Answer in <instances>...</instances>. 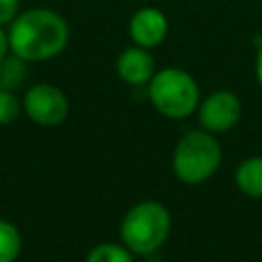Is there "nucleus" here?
<instances>
[{"instance_id": "f8f14e48", "label": "nucleus", "mask_w": 262, "mask_h": 262, "mask_svg": "<svg viewBox=\"0 0 262 262\" xmlns=\"http://www.w3.org/2000/svg\"><path fill=\"white\" fill-rule=\"evenodd\" d=\"M133 256L135 254L123 244L102 242L86 254V262H135Z\"/></svg>"}, {"instance_id": "ddd939ff", "label": "nucleus", "mask_w": 262, "mask_h": 262, "mask_svg": "<svg viewBox=\"0 0 262 262\" xmlns=\"http://www.w3.org/2000/svg\"><path fill=\"white\" fill-rule=\"evenodd\" d=\"M20 113H23V100L16 96V92L0 90V127L14 123Z\"/></svg>"}, {"instance_id": "2eb2a0df", "label": "nucleus", "mask_w": 262, "mask_h": 262, "mask_svg": "<svg viewBox=\"0 0 262 262\" xmlns=\"http://www.w3.org/2000/svg\"><path fill=\"white\" fill-rule=\"evenodd\" d=\"M10 53V45H8V31L4 27H0V61Z\"/></svg>"}, {"instance_id": "423d86ee", "label": "nucleus", "mask_w": 262, "mask_h": 262, "mask_svg": "<svg viewBox=\"0 0 262 262\" xmlns=\"http://www.w3.org/2000/svg\"><path fill=\"white\" fill-rule=\"evenodd\" d=\"M196 119L201 129L217 135L233 129L242 119V100L231 90H215L199 102Z\"/></svg>"}, {"instance_id": "0eeeda50", "label": "nucleus", "mask_w": 262, "mask_h": 262, "mask_svg": "<svg viewBox=\"0 0 262 262\" xmlns=\"http://www.w3.org/2000/svg\"><path fill=\"white\" fill-rule=\"evenodd\" d=\"M129 35L133 43L143 49L158 47L168 35V18L162 10L154 6H143L135 10L129 20Z\"/></svg>"}, {"instance_id": "6e6552de", "label": "nucleus", "mask_w": 262, "mask_h": 262, "mask_svg": "<svg viewBox=\"0 0 262 262\" xmlns=\"http://www.w3.org/2000/svg\"><path fill=\"white\" fill-rule=\"evenodd\" d=\"M115 70L125 84L135 86V88L147 86L149 80L154 78V74L158 72L149 49H143L139 45L123 49L115 61Z\"/></svg>"}, {"instance_id": "f03ea898", "label": "nucleus", "mask_w": 262, "mask_h": 262, "mask_svg": "<svg viewBox=\"0 0 262 262\" xmlns=\"http://www.w3.org/2000/svg\"><path fill=\"white\" fill-rule=\"evenodd\" d=\"M172 229L170 211L158 201L135 203L121 221V239L135 256L156 254L168 239Z\"/></svg>"}, {"instance_id": "9b49d317", "label": "nucleus", "mask_w": 262, "mask_h": 262, "mask_svg": "<svg viewBox=\"0 0 262 262\" xmlns=\"http://www.w3.org/2000/svg\"><path fill=\"white\" fill-rule=\"evenodd\" d=\"M20 250L23 235L18 227L8 219H0V262H16Z\"/></svg>"}, {"instance_id": "f257e3e1", "label": "nucleus", "mask_w": 262, "mask_h": 262, "mask_svg": "<svg viewBox=\"0 0 262 262\" xmlns=\"http://www.w3.org/2000/svg\"><path fill=\"white\" fill-rule=\"evenodd\" d=\"M70 41L68 20L51 8H29L18 12L8 25L10 53L18 55L27 63L47 61L57 57Z\"/></svg>"}, {"instance_id": "dca6fc26", "label": "nucleus", "mask_w": 262, "mask_h": 262, "mask_svg": "<svg viewBox=\"0 0 262 262\" xmlns=\"http://www.w3.org/2000/svg\"><path fill=\"white\" fill-rule=\"evenodd\" d=\"M256 80H258V84L262 86V47H258V51H256Z\"/></svg>"}, {"instance_id": "39448f33", "label": "nucleus", "mask_w": 262, "mask_h": 262, "mask_svg": "<svg viewBox=\"0 0 262 262\" xmlns=\"http://www.w3.org/2000/svg\"><path fill=\"white\" fill-rule=\"evenodd\" d=\"M23 111L39 127H57L68 119L70 102L59 86L39 82L27 88L23 96Z\"/></svg>"}, {"instance_id": "1a4fd4ad", "label": "nucleus", "mask_w": 262, "mask_h": 262, "mask_svg": "<svg viewBox=\"0 0 262 262\" xmlns=\"http://www.w3.org/2000/svg\"><path fill=\"white\" fill-rule=\"evenodd\" d=\"M235 186L252 199H262V156H250L235 168Z\"/></svg>"}, {"instance_id": "9d476101", "label": "nucleus", "mask_w": 262, "mask_h": 262, "mask_svg": "<svg viewBox=\"0 0 262 262\" xmlns=\"http://www.w3.org/2000/svg\"><path fill=\"white\" fill-rule=\"evenodd\" d=\"M27 80V61L14 53H8L0 61V90L16 92Z\"/></svg>"}, {"instance_id": "20e7f679", "label": "nucleus", "mask_w": 262, "mask_h": 262, "mask_svg": "<svg viewBox=\"0 0 262 262\" xmlns=\"http://www.w3.org/2000/svg\"><path fill=\"white\" fill-rule=\"evenodd\" d=\"M147 98L154 108L168 119H186L196 113L201 90L196 80L180 68H164L147 84Z\"/></svg>"}, {"instance_id": "4468645a", "label": "nucleus", "mask_w": 262, "mask_h": 262, "mask_svg": "<svg viewBox=\"0 0 262 262\" xmlns=\"http://www.w3.org/2000/svg\"><path fill=\"white\" fill-rule=\"evenodd\" d=\"M20 8V0H0V27L10 25Z\"/></svg>"}, {"instance_id": "7ed1b4c3", "label": "nucleus", "mask_w": 262, "mask_h": 262, "mask_svg": "<svg viewBox=\"0 0 262 262\" xmlns=\"http://www.w3.org/2000/svg\"><path fill=\"white\" fill-rule=\"evenodd\" d=\"M223 149L213 133L205 129H194L184 133L172 154L174 176L188 186L207 182L221 166Z\"/></svg>"}]
</instances>
